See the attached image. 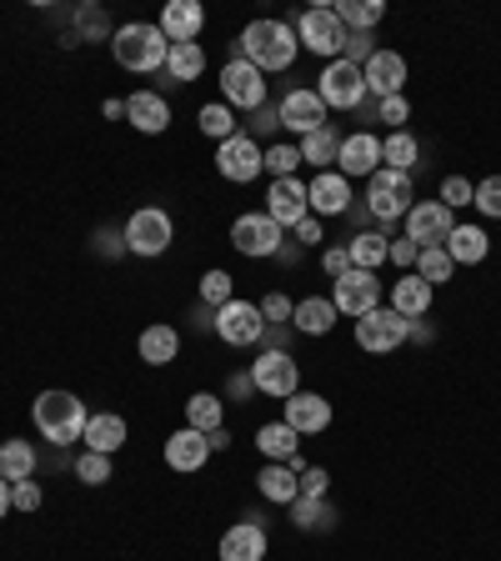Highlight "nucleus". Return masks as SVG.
I'll return each instance as SVG.
<instances>
[{
  "instance_id": "obj_36",
  "label": "nucleus",
  "mask_w": 501,
  "mask_h": 561,
  "mask_svg": "<svg viewBox=\"0 0 501 561\" xmlns=\"http://www.w3.org/2000/svg\"><path fill=\"white\" fill-rule=\"evenodd\" d=\"M35 446L21 442V436H11V442H0V477L5 481H31L35 477Z\"/></svg>"
},
{
  "instance_id": "obj_50",
  "label": "nucleus",
  "mask_w": 501,
  "mask_h": 561,
  "mask_svg": "<svg viewBox=\"0 0 501 561\" xmlns=\"http://www.w3.org/2000/svg\"><path fill=\"white\" fill-rule=\"evenodd\" d=\"M41 502H46V491H41V481H11V506L15 512H41Z\"/></svg>"
},
{
  "instance_id": "obj_19",
  "label": "nucleus",
  "mask_w": 501,
  "mask_h": 561,
  "mask_svg": "<svg viewBox=\"0 0 501 561\" xmlns=\"http://www.w3.org/2000/svg\"><path fill=\"white\" fill-rule=\"evenodd\" d=\"M266 526H261V516H246V522L226 526L221 531V547H216V557L221 561H266Z\"/></svg>"
},
{
  "instance_id": "obj_46",
  "label": "nucleus",
  "mask_w": 501,
  "mask_h": 561,
  "mask_svg": "<svg viewBox=\"0 0 501 561\" xmlns=\"http://www.w3.org/2000/svg\"><path fill=\"white\" fill-rule=\"evenodd\" d=\"M76 25H81V35L86 41H111V21H105V11L101 5H81V11H76Z\"/></svg>"
},
{
  "instance_id": "obj_55",
  "label": "nucleus",
  "mask_w": 501,
  "mask_h": 561,
  "mask_svg": "<svg viewBox=\"0 0 501 561\" xmlns=\"http://www.w3.org/2000/svg\"><path fill=\"white\" fill-rule=\"evenodd\" d=\"M296 245H301V251H306V245H321V241H327V221H316V216H306V221L301 226H296Z\"/></svg>"
},
{
  "instance_id": "obj_59",
  "label": "nucleus",
  "mask_w": 501,
  "mask_h": 561,
  "mask_svg": "<svg viewBox=\"0 0 501 561\" xmlns=\"http://www.w3.org/2000/svg\"><path fill=\"white\" fill-rule=\"evenodd\" d=\"M5 516H11V481L0 477V522H5Z\"/></svg>"
},
{
  "instance_id": "obj_34",
  "label": "nucleus",
  "mask_w": 501,
  "mask_h": 561,
  "mask_svg": "<svg viewBox=\"0 0 501 561\" xmlns=\"http://www.w3.org/2000/svg\"><path fill=\"white\" fill-rule=\"evenodd\" d=\"M257 446H261L266 461H292V456L301 451V436H296L286 421H266V426L257 432Z\"/></svg>"
},
{
  "instance_id": "obj_13",
  "label": "nucleus",
  "mask_w": 501,
  "mask_h": 561,
  "mask_svg": "<svg viewBox=\"0 0 501 561\" xmlns=\"http://www.w3.org/2000/svg\"><path fill=\"white\" fill-rule=\"evenodd\" d=\"M407 336H411V321L401 311H391V306H376V311H366L362 321H356V346L372 351V356L397 351Z\"/></svg>"
},
{
  "instance_id": "obj_56",
  "label": "nucleus",
  "mask_w": 501,
  "mask_h": 561,
  "mask_svg": "<svg viewBox=\"0 0 501 561\" xmlns=\"http://www.w3.org/2000/svg\"><path fill=\"white\" fill-rule=\"evenodd\" d=\"M327 491H331L327 467H306L301 471V496H327Z\"/></svg>"
},
{
  "instance_id": "obj_7",
  "label": "nucleus",
  "mask_w": 501,
  "mask_h": 561,
  "mask_svg": "<svg viewBox=\"0 0 501 561\" xmlns=\"http://www.w3.org/2000/svg\"><path fill=\"white\" fill-rule=\"evenodd\" d=\"M316 95L327 111H356L366 101V76L362 66H351V60H327L321 76H316Z\"/></svg>"
},
{
  "instance_id": "obj_53",
  "label": "nucleus",
  "mask_w": 501,
  "mask_h": 561,
  "mask_svg": "<svg viewBox=\"0 0 501 561\" xmlns=\"http://www.w3.org/2000/svg\"><path fill=\"white\" fill-rule=\"evenodd\" d=\"M417 256H421V245H411L407 236H401V241H391V256H386V261H391V266L407 276V271H417Z\"/></svg>"
},
{
  "instance_id": "obj_8",
  "label": "nucleus",
  "mask_w": 501,
  "mask_h": 561,
  "mask_svg": "<svg viewBox=\"0 0 501 561\" xmlns=\"http://www.w3.org/2000/svg\"><path fill=\"white\" fill-rule=\"evenodd\" d=\"M251 386L271 401H292L301 391V366H296L292 351H261L251 362Z\"/></svg>"
},
{
  "instance_id": "obj_47",
  "label": "nucleus",
  "mask_w": 501,
  "mask_h": 561,
  "mask_svg": "<svg viewBox=\"0 0 501 561\" xmlns=\"http://www.w3.org/2000/svg\"><path fill=\"white\" fill-rule=\"evenodd\" d=\"M471 206H477L481 216H491V221H501V175H487V181H477V196H471Z\"/></svg>"
},
{
  "instance_id": "obj_29",
  "label": "nucleus",
  "mask_w": 501,
  "mask_h": 561,
  "mask_svg": "<svg viewBox=\"0 0 501 561\" xmlns=\"http://www.w3.org/2000/svg\"><path fill=\"white\" fill-rule=\"evenodd\" d=\"M432 286H426V280L417 276V271H407V276L397 280V286H391V311H401L407 316V321H421V316L432 311Z\"/></svg>"
},
{
  "instance_id": "obj_58",
  "label": "nucleus",
  "mask_w": 501,
  "mask_h": 561,
  "mask_svg": "<svg viewBox=\"0 0 501 561\" xmlns=\"http://www.w3.org/2000/svg\"><path fill=\"white\" fill-rule=\"evenodd\" d=\"M306 256V251H301V245H296V241H281V251H276V256H271V261H281V266H296V261H301Z\"/></svg>"
},
{
  "instance_id": "obj_14",
  "label": "nucleus",
  "mask_w": 501,
  "mask_h": 561,
  "mask_svg": "<svg viewBox=\"0 0 501 561\" xmlns=\"http://www.w3.org/2000/svg\"><path fill=\"white\" fill-rule=\"evenodd\" d=\"M331 306H337L341 316H356V321H362L366 311H376V306H382V280H376V271L351 266L346 276H337L331 280Z\"/></svg>"
},
{
  "instance_id": "obj_33",
  "label": "nucleus",
  "mask_w": 501,
  "mask_h": 561,
  "mask_svg": "<svg viewBox=\"0 0 501 561\" xmlns=\"http://www.w3.org/2000/svg\"><path fill=\"white\" fill-rule=\"evenodd\" d=\"M341 156V130L337 126H321L301 140V165H316V171H331Z\"/></svg>"
},
{
  "instance_id": "obj_21",
  "label": "nucleus",
  "mask_w": 501,
  "mask_h": 561,
  "mask_svg": "<svg viewBox=\"0 0 501 561\" xmlns=\"http://www.w3.org/2000/svg\"><path fill=\"white\" fill-rule=\"evenodd\" d=\"M337 171L346 175H372L382 171V140L372 136V130H351V136H341V156H337Z\"/></svg>"
},
{
  "instance_id": "obj_54",
  "label": "nucleus",
  "mask_w": 501,
  "mask_h": 561,
  "mask_svg": "<svg viewBox=\"0 0 501 561\" xmlns=\"http://www.w3.org/2000/svg\"><path fill=\"white\" fill-rule=\"evenodd\" d=\"M321 266H327V276H331V280L346 276V271H351V251H346V241H341V245H327V251H321Z\"/></svg>"
},
{
  "instance_id": "obj_52",
  "label": "nucleus",
  "mask_w": 501,
  "mask_h": 561,
  "mask_svg": "<svg viewBox=\"0 0 501 561\" xmlns=\"http://www.w3.org/2000/svg\"><path fill=\"white\" fill-rule=\"evenodd\" d=\"M372 56H376L372 31H351V35H346V50H341V60H351V66H366Z\"/></svg>"
},
{
  "instance_id": "obj_37",
  "label": "nucleus",
  "mask_w": 501,
  "mask_h": 561,
  "mask_svg": "<svg viewBox=\"0 0 501 561\" xmlns=\"http://www.w3.org/2000/svg\"><path fill=\"white\" fill-rule=\"evenodd\" d=\"M331 11H337V21L346 31H376L386 21V0H337Z\"/></svg>"
},
{
  "instance_id": "obj_60",
  "label": "nucleus",
  "mask_w": 501,
  "mask_h": 561,
  "mask_svg": "<svg viewBox=\"0 0 501 561\" xmlns=\"http://www.w3.org/2000/svg\"><path fill=\"white\" fill-rule=\"evenodd\" d=\"M246 391H257V386H251V371H246V376H231V397H246Z\"/></svg>"
},
{
  "instance_id": "obj_38",
  "label": "nucleus",
  "mask_w": 501,
  "mask_h": 561,
  "mask_svg": "<svg viewBox=\"0 0 501 561\" xmlns=\"http://www.w3.org/2000/svg\"><path fill=\"white\" fill-rule=\"evenodd\" d=\"M292 522L301 526V531H331V526H337V506H331L327 496H296Z\"/></svg>"
},
{
  "instance_id": "obj_15",
  "label": "nucleus",
  "mask_w": 501,
  "mask_h": 561,
  "mask_svg": "<svg viewBox=\"0 0 501 561\" xmlns=\"http://www.w3.org/2000/svg\"><path fill=\"white\" fill-rule=\"evenodd\" d=\"M266 216L281 226V231H296V226L311 216V196H306L301 175H281L266 186Z\"/></svg>"
},
{
  "instance_id": "obj_51",
  "label": "nucleus",
  "mask_w": 501,
  "mask_h": 561,
  "mask_svg": "<svg viewBox=\"0 0 501 561\" xmlns=\"http://www.w3.org/2000/svg\"><path fill=\"white\" fill-rule=\"evenodd\" d=\"M471 196H477V186H471L467 175H446V181H442V206H446V210L471 206Z\"/></svg>"
},
{
  "instance_id": "obj_23",
  "label": "nucleus",
  "mask_w": 501,
  "mask_h": 561,
  "mask_svg": "<svg viewBox=\"0 0 501 561\" xmlns=\"http://www.w3.org/2000/svg\"><path fill=\"white\" fill-rule=\"evenodd\" d=\"M126 121H130V130H140V136H161V130L171 126V101H166L161 91H130Z\"/></svg>"
},
{
  "instance_id": "obj_57",
  "label": "nucleus",
  "mask_w": 501,
  "mask_h": 561,
  "mask_svg": "<svg viewBox=\"0 0 501 561\" xmlns=\"http://www.w3.org/2000/svg\"><path fill=\"white\" fill-rule=\"evenodd\" d=\"M281 126V116H276V105H261L257 111V121H251V130H246V136L257 140V136H271V130Z\"/></svg>"
},
{
  "instance_id": "obj_9",
  "label": "nucleus",
  "mask_w": 501,
  "mask_h": 561,
  "mask_svg": "<svg viewBox=\"0 0 501 561\" xmlns=\"http://www.w3.org/2000/svg\"><path fill=\"white\" fill-rule=\"evenodd\" d=\"M216 171H221V181H231V186H251V181L266 171V146L251 140L246 130H236L231 140L216 146Z\"/></svg>"
},
{
  "instance_id": "obj_3",
  "label": "nucleus",
  "mask_w": 501,
  "mask_h": 561,
  "mask_svg": "<svg viewBox=\"0 0 501 561\" xmlns=\"http://www.w3.org/2000/svg\"><path fill=\"white\" fill-rule=\"evenodd\" d=\"M111 56H116L121 70L151 76V70H166L171 41L161 35V25L156 21H130V25H116V35H111Z\"/></svg>"
},
{
  "instance_id": "obj_43",
  "label": "nucleus",
  "mask_w": 501,
  "mask_h": 561,
  "mask_svg": "<svg viewBox=\"0 0 501 561\" xmlns=\"http://www.w3.org/2000/svg\"><path fill=\"white\" fill-rule=\"evenodd\" d=\"M231 296H236V291H231V276H226L221 266H210L206 276H201V301H206L210 311H221V306L231 301Z\"/></svg>"
},
{
  "instance_id": "obj_39",
  "label": "nucleus",
  "mask_w": 501,
  "mask_h": 561,
  "mask_svg": "<svg viewBox=\"0 0 501 561\" xmlns=\"http://www.w3.org/2000/svg\"><path fill=\"white\" fill-rule=\"evenodd\" d=\"M186 426H191V432H201V436H210L216 426H226L221 397H210V391H196V397L186 401Z\"/></svg>"
},
{
  "instance_id": "obj_16",
  "label": "nucleus",
  "mask_w": 501,
  "mask_h": 561,
  "mask_svg": "<svg viewBox=\"0 0 501 561\" xmlns=\"http://www.w3.org/2000/svg\"><path fill=\"white\" fill-rule=\"evenodd\" d=\"M276 116H281V126L292 130V136H301V140L311 136V130L331 126V121H327V105H321V95H316V91H306V85H296V91H286V95H281Z\"/></svg>"
},
{
  "instance_id": "obj_41",
  "label": "nucleus",
  "mask_w": 501,
  "mask_h": 561,
  "mask_svg": "<svg viewBox=\"0 0 501 561\" xmlns=\"http://www.w3.org/2000/svg\"><path fill=\"white\" fill-rule=\"evenodd\" d=\"M417 156H421V146L411 130H391L382 140V165H391V171H417Z\"/></svg>"
},
{
  "instance_id": "obj_61",
  "label": "nucleus",
  "mask_w": 501,
  "mask_h": 561,
  "mask_svg": "<svg viewBox=\"0 0 501 561\" xmlns=\"http://www.w3.org/2000/svg\"><path fill=\"white\" fill-rule=\"evenodd\" d=\"M226 446H231V432H226V426H216V432H210V451H226Z\"/></svg>"
},
{
  "instance_id": "obj_12",
  "label": "nucleus",
  "mask_w": 501,
  "mask_h": 561,
  "mask_svg": "<svg viewBox=\"0 0 501 561\" xmlns=\"http://www.w3.org/2000/svg\"><path fill=\"white\" fill-rule=\"evenodd\" d=\"M221 101L231 105V111H251V116H257L261 105H266V76L241 56L226 60L221 66Z\"/></svg>"
},
{
  "instance_id": "obj_10",
  "label": "nucleus",
  "mask_w": 501,
  "mask_h": 561,
  "mask_svg": "<svg viewBox=\"0 0 501 561\" xmlns=\"http://www.w3.org/2000/svg\"><path fill=\"white\" fill-rule=\"evenodd\" d=\"M281 241H286V231L271 221L266 210H246V216L231 221V245L246 261H271L281 251Z\"/></svg>"
},
{
  "instance_id": "obj_44",
  "label": "nucleus",
  "mask_w": 501,
  "mask_h": 561,
  "mask_svg": "<svg viewBox=\"0 0 501 561\" xmlns=\"http://www.w3.org/2000/svg\"><path fill=\"white\" fill-rule=\"evenodd\" d=\"M296 165H301V146H286V140L266 146V175H271V181H281V175H296Z\"/></svg>"
},
{
  "instance_id": "obj_17",
  "label": "nucleus",
  "mask_w": 501,
  "mask_h": 561,
  "mask_svg": "<svg viewBox=\"0 0 501 561\" xmlns=\"http://www.w3.org/2000/svg\"><path fill=\"white\" fill-rule=\"evenodd\" d=\"M306 196H311V216H316V221L346 216V210L356 206V196H351V181L341 171H316L311 181H306Z\"/></svg>"
},
{
  "instance_id": "obj_35",
  "label": "nucleus",
  "mask_w": 501,
  "mask_h": 561,
  "mask_svg": "<svg viewBox=\"0 0 501 561\" xmlns=\"http://www.w3.org/2000/svg\"><path fill=\"white\" fill-rule=\"evenodd\" d=\"M166 76H171L175 85H191L206 76V50H201V41H191V46H171V56H166Z\"/></svg>"
},
{
  "instance_id": "obj_6",
  "label": "nucleus",
  "mask_w": 501,
  "mask_h": 561,
  "mask_svg": "<svg viewBox=\"0 0 501 561\" xmlns=\"http://www.w3.org/2000/svg\"><path fill=\"white\" fill-rule=\"evenodd\" d=\"M346 35L351 31L337 21V11H331V5H311V11L296 15V41H301L311 56H321V60H341Z\"/></svg>"
},
{
  "instance_id": "obj_5",
  "label": "nucleus",
  "mask_w": 501,
  "mask_h": 561,
  "mask_svg": "<svg viewBox=\"0 0 501 561\" xmlns=\"http://www.w3.org/2000/svg\"><path fill=\"white\" fill-rule=\"evenodd\" d=\"M121 241H126L130 256H166L175 241V221H171V210L166 206H140L130 210V221L121 226Z\"/></svg>"
},
{
  "instance_id": "obj_25",
  "label": "nucleus",
  "mask_w": 501,
  "mask_h": 561,
  "mask_svg": "<svg viewBox=\"0 0 501 561\" xmlns=\"http://www.w3.org/2000/svg\"><path fill=\"white\" fill-rule=\"evenodd\" d=\"M156 25H161V35L171 46H191L201 35V25H206V5H196V0H166V11Z\"/></svg>"
},
{
  "instance_id": "obj_1",
  "label": "nucleus",
  "mask_w": 501,
  "mask_h": 561,
  "mask_svg": "<svg viewBox=\"0 0 501 561\" xmlns=\"http://www.w3.org/2000/svg\"><path fill=\"white\" fill-rule=\"evenodd\" d=\"M236 46H241V60H251L261 76H271V70H292L296 56H301V41H296V31L286 21H251Z\"/></svg>"
},
{
  "instance_id": "obj_28",
  "label": "nucleus",
  "mask_w": 501,
  "mask_h": 561,
  "mask_svg": "<svg viewBox=\"0 0 501 561\" xmlns=\"http://www.w3.org/2000/svg\"><path fill=\"white\" fill-rule=\"evenodd\" d=\"M337 306H331V296H301L292 311V327L301 331V336H331V327H337Z\"/></svg>"
},
{
  "instance_id": "obj_24",
  "label": "nucleus",
  "mask_w": 501,
  "mask_h": 561,
  "mask_svg": "<svg viewBox=\"0 0 501 561\" xmlns=\"http://www.w3.org/2000/svg\"><path fill=\"white\" fill-rule=\"evenodd\" d=\"M206 461H210V436L191 432V426L171 432V442H166V467L181 471V477H196Z\"/></svg>"
},
{
  "instance_id": "obj_22",
  "label": "nucleus",
  "mask_w": 501,
  "mask_h": 561,
  "mask_svg": "<svg viewBox=\"0 0 501 561\" xmlns=\"http://www.w3.org/2000/svg\"><path fill=\"white\" fill-rule=\"evenodd\" d=\"M362 76H366V91H372L376 101L401 95V85H407V56H401V50H376V56L362 66Z\"/></svg>"
},
{
  "instance_id": "obj_49",
  "label": "nucleus",
  "mask_w": 501,
  "mask_h": 561,
  "mask_svg": "<svg viewBox=\"0 0 501 561\" xmlns=\"http://www.w3.org/2000/svg\"><path fill=\"white\" fill-rule=\"evenodd\" d=\"M261 316H266V327H292V296H281V291H271V296H261Z\"/></svg>"
},
{
  "instance_id": "obj_11",
  "label": "nucleus",
  "mask_w": 501,
  "mask_h": 561,
  "mask_svg": "<svg viewBox=\"0 0 501 561\" xmlns=\"http://www.w3.org/2000/svg\"><path fill=\"white\" fill-rule=\"evenodd\" d=\"M210 327H216V336H221L226 346H261V336H266V316H261L257 301L231 296L221 311L210 316Z\"/></svg>"
},
{
  "instance_id": "obj_45",
  "label": "nucleus",
  "mask_w": 501,
  "mask_h": 561,
  "mask_svg": "<svg viewBox=\"0 0 501 561\" xmlns=\"http://www.w3.org/2000/svg\"><path fill=\"white\" fill-rule=\"evenodd\" d=\"M76 481H86V486H105V481H111V456L81 451L76 456Z\"/></svg>"
},
{
  "instance_id": "obj_20",
  "label": "nucleus",
  "mask_w": 501,
  "mask_h": 561,
  "mask_svg": "<svg viewBox=\"0 0 501 561\" xmlns=\"http://www.w3.org/2000/svg\"><path fill=\"white\" fill-rule=\"evenodd\" d=\"M286 426H292L296 436H321L331 432V401L321 397V391H296L292 401H286Z\"/></svg>"
},
{
  "instance_id": "obj_30",
  "label": "nucleus",
  "mask_w": 501,
  "mask_h": 561,
  "mask_svg": "<svg viewBox=\"0 0 501 561\" xmlns=\"http://www.w3.org/2000/svg\"><path fill=\"white\" fill-rule=\"evenodd\" d=\"M257 486H261V496H266L271 506H292L296 496H301V477H296L286 461H271V467H261Z\"/></svg>"
},
{
  "instance_id": "obj_42",
  "label": "nucleus",
  "mask_w": 501,
  "mask_h": 561,
  "mask_svg": "<svg viewBox=\"0 0 501 561\" xmlns=\"http://www.w3.org/2000/svg\"><path fill=\"white\" fill-rule=\"evenodd\" d=\"M417 276L426 280L432 291H436V286H446V280L456 276V261L446 256V245H426V251H421V256H417Z\"/></svg>"
},
{
  "instance_id": "obj_27",
  "label": "nucleus",
  "mask_w": 501,
  "mask_h": 561,
  "mask_svg": "<svg viewBox=\"0 0 501 561\" xmlns=\"http://www.w3.org/2000/svg\"><path fill=\"white\" fill-rule=\"evenodd\" d=\"M136 351H140V362L146 366H171L175 356H181V331H175L171 321H156V327L140 331Z\"/></svg>"
},
{
  "instance_id": "obj_32",
  "label": "nucleus",
  "mask_w": 501,
  "mask_h": 561,
  "mask_svg": "<svg viewBox=\"0 0 501 561\" xmlns=\"http://www.w3.org/2000/svg\"><path fill=\"white\" fill-rule=\"evenodd\" d=\"M346 251H351V266L356 271H382L386 256H391V236L386 231H356L346 241Z\"/></svg>"
},
{
  "instance_id": "obj_26",
  "label": "nucleus",
  "mask_w": 501,
  "mask_h": 561,
  "mask_svg": "<svg viewBox=\"0 0 501 561\" xmlns=\"http://www.w3.org/2000/svg\"><path fill=\"white\" fill-rule=\"evenodd\" d=\"M86 451H101V456H116L121 446L130 442V426L126 416H116V411H95L91 421H86Z\"/></svg>"
},
{
  "instance_id": "obj_4",
  "label": "nucleus",
  "mask_w": 501,
  "mask_h": 561,
  "mask_svg": "<svg viewBox=\"0 0 501 561\" xmlns=\"http://www.w3.org/2000/svg\"><path fill=\"white\" fill-rule=\"evenodd\" d=\"M366 216L372 221H407V210L417 206V191H411V171H391V165H382V171L366 175Z\"/></svg>"
},
{
  "instance_id": "obj_2",
  "label": "nucleus",
  "mask_w": 501,
  "mask_h": 561,
  "mask_svg": "<svg viewBox=\"0 0 501 561\" xmlns=\"http://www.w3.org/2000/svg\"><path fill=\"white\" fill-rule=\"evenodd\" d=\"M31 421L50 446H76L86 436L91 411H86V401L76 397V391H41L31 407Z\"/></svg>"
},
{
  "instance_id": "obj_40",
  "label": "nucleus",
  "mask_w": 501,
  "mask_h": 561,
  "mask_svg": "<svg viewBox=\"0 0 501 561\" xmlns=\"http://www.w3.org/2000/svg\"><path fill=\"white\" fill-rule=\"evenodd\" d=\"M196 126H201V136H210L216 146H221V140L236 136V111H231L226 101H206V105L196 111Z\"/></svg>"
},
{
  "instance_id": "obj_31",
  "label": "nucleus",
  "mask_w": 501,
  "mask_h": 561,
  "mask_svg": "<svg viewBox=\"0 0 501 561\" xmlns=\"http://www.w3.org/2000/svg\"><path fill=\"white\" fill-rule=\"evenodd\" d=\"M446 256L456 261V266H481V261L491 256V241L481 226H456L452 236H446Z\"/></svg>"
},
{
  "instance_id": "obj_48",
  "label": "nucleus",
  "mask_w": 501,
  "mask_h": 561,
  "mask_svg": "<svg viewBox=\"0 0 501 561\" xmlns=\"http://www.w3.org/2000/svg\"><path fill=\"white\" fill-rule=\"evenodd\" d=\"M376 121H382V126H391V130H407V121H411L407 95H386V101H376Z\"/></svg>"
},
{
  "instance_id": "obj_18",
  "label": "nucleus",
  "mask_w": 501,
  "mask_h": 561,
  "mask_svg": "<svg viewBox=\"0 0 501 561\" xmlns=\"http://www.w3.org/2000/svg\"><path fill=\"white\" fill-rule=\"evenodd\" d=\"M452 231H456V221L442 201H417V206L407 210V241L421 245V251H426V245H446Z\"/></svg>"
}]
</instances>
